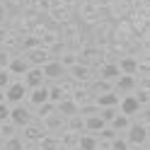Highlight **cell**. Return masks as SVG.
<instances>
[{"label": "cell", "instance_id": "obj_1", "mask_svg": "<svg viewBox=\"0 0 150 150\" xmlns=\"http://www.w3.org/2000/svg\"><path fill=\"white\" fill-rule=\"evenodd\" d=\"M126 140L136 150H150V124H131L126 131Z\"/></svg>", "mask_w": 150, "mask_h": 150}, {"label": "cell", "instance_id": "obj_2", "mask_svg": "<svg viewBox=\"0 0 150 150\" xmlns=\"http://www.w3.org/2000/svg\"><path fill=\"white\" fill-rule=\"evenodd\" d=\"M75 10V20H78L80 24H85V27H92L95 22H99V20H107V15H104V10H99V7H95L90 3V0H82V3H78L73 7Z\"/></svg>", "mask_w": 150, "mask_h": 150}, {"label": "cell", "instance_id": "obj_3", "mask_svg": "<svg viewBox=\"0 0 150 150\" xmlns=\"http://www.w3.org/2000/svg\"><path fill=\"white\" fill-rule=\"evenodd\" d=\"M78 63H85V65H90V68H97L99 63H104V56H102V51H99L97 44L85 41L78 49Z\"/></svg>", "mask_w": 150, "mask_h": 150}, {"label": "cell", "instance_id": "obj_4", "mask_svg": "<svg viewBox=\"0 0 150 150\" xmlns=\"http://www.w3.org/2000/svg\"><path fill=\"white\" fill-rule=\"evenodd\" d=\"M68 80L75 82V85H90L95 80V68H90L85 63H75L68 68Z\"/></svg>", "mask_w": 150, "mask_h": 150}, {"label": "cell", "instance_id": "obj_5", "mask_svg": "<svg viewBox=\"0 0 150 150\" xmlns=\"http://www.w3.org/2000/svg\"><path fill=\"white\" fill-rule=\"evenodd\" d=\"M10 121H12L17 128L32 124V121H36L34 109H32L29 104H24V102H22V104H15V107H10Z\"/></svg>", "mask_w": 150, "mask_h": 150}, {"label": "cell", "instance_id": "obj_6", "mask_svg": "<svg viewBox=\"0 0 150 150\" xmlns=\"http://www.w3.org/2000/svg\"><path fill=\"white\" fill-rule=\"evenodd\" d=\"M41 73H44V80H46V85H53V82H63L65 78H68V70L63 68V65L58 61H49V63H44L41 65Z\"/></svg>", "mask_w": 150, "mask_h": 150}, {"label": "cell", "instance_id": "obj_7", "mask_svg": "<svg viewBox=\"0 0 150 150\" xmlns=\"http://www.w3.org/2000/svg\"><path fill=\"white\" fill-rule=\"evenodd\" d=\"M131 12H133V7H131V3H128V0H111V3L107 5V10H104L107 20H111V22L126 20Z\"/></svg>", "mask_w": 150, "mask_h": 150}, {"label": "cell", "instance_id": "obj_8", "mask_svg": "<svg viewBox=\"0 0 150 150\" xmlns=\"http://www.w3.org/2000/svg\"><path fill=\"white\" fill-rule=\"evenodd\" d=\"M46 20H49L51 24H56V27H61L65 22L75 20V10L70 5H56V7H51V10L46 12Z\"/></svg>", "mask_w": 150, "mask_h": 150}, {"label": "cell", "instance_id": "obj_9", "mask_svg": "<svg viewBox=\"0 0 150 150\" xmlns=\"http://www.w3.org/2000/svg\"><path fill=\"white\" fill-rule=\"evenodd\" d=\"M24 97H27V87H24V82H22V80H12V82H10V87L5 90V102H7L10 107H15V104H22Z\"/></svg>", "mask_w": 150, "mask_h": 150}, {"label": "cell", "instance_id": "obj_10", "mask_svg": "<svg viewBox=\"0 0 150 150\" xmlns=\"http://www.w3.org/2000/svg\"><path fill=\"white\" fill-rule=\"evenodd\" d=\"M41 136H44V128H41L39 121H32V124L20 128V138L24 140V145H36L41 140Z\"/></svg>", "mask_w": 150, "mask_h": 150}, {"label": "cell", "instance_id": "obj_11", "mask_svg": "<svg viewBox=\"0 0 150 150\" xmlns=\"http://www.w3.org/2000/svg\"><path fill=\"white\" fill-rule=\"evenodd\" d=\"M49 102V85H39V87H32L27 90V97H24V104H29L32 109L41 107Z\"/></svg>", "mask_w": 150, "mask_h": 150}, {"label": "cell", "instance_id": "obj_12", "mask_svg": "<svg viewBox=\"0 0 150 150\" xmlns=\"http://www.w3.org/2000/svg\"><path fill=\"white\" fill-rule=\"evenodd\" d=\"M133 39V29H131V24L128 20H119L114 22V29H111V41H116V44H126Z\"/></svg>", "mask_w": 150, "mask_h": 150}, {"label": "cell", "instance_id": "obj_13", "mask_svg": "<svg viewBox=\"0 0 150 150\" xmlns=\"http://www.w3.org/2000/svg\"><path fill=\"white\" fill-rule=\"evenodd\" d=\"M39 124H41V128H44V133H51V136H58L61 131H65V119H63L61 114H56V111H53L51 116L41 119Z\"/></svg>", "mask_w": 150, "mask_h": 150}, {"label": "cell", "instance_id": "obj_14", "mask_svg": "<svg viewBox=\"0 0 150 150\" xmlns=\"http://www.w3.org/2000/svg\"><path fill=\"white\" fill-rule=\"evenodd\" d=\"M24 56H27V61H29V65H44V63L53 61V53L49 49H44V46H36V49L24 51Z\"/></svg>", "mask_w": 150, "mask_h": 150}, {"label": "cell", "instance_id": "obj_15", "mask_svg": "<svg viewBox=\"0 0 150 150\" xmlns=\"http://www.w3.org/2000/svg\"><path fill=\"white\" fill-rule=\"evenodd\" d=\"M136 75H119V78L114 80V92L119 97H124V95H131V92L136 90Z\"/></svg>", "mask_w": 150, "mask_h": 150}, {"label": "cell", "instance_id": "obj_16", "mask_svg": "<svg viewBox=\"0 0 150 150\" xmlns=\"http://www.w3.org/2000/svg\"><path fill=\"white\" fill-rule=\"evenodd\" d=\"M29 68H32V65H29V61H27V56L22 53V56H17V58H12V63L7 65V73L12 75V80H22L24 73Z\"/></svg>", "mask_w": 150, "mask_h": 150}, {"label": "cell", "instance_id": "obj_17", "mask_svg": "<svg viewBox=\"0 0 150 150\" xmlns=\"http://www.w3.org/2000/svg\"><path fill=\"white\" fill-rule=\"evenodd\" d=\"M22 82H24V87H27V90H32V87H39V85H46V80H44V73H41V65H32V68L24 73Z\"/></svg>", "mask_w": 150, "mask_h": 150}, {"label": "cell", "instance_id": "obj_18", "mask_svg": "<svg viewBox=\"0 0 150 150\" xmlns=\"http://www.w3.org/2000/svg\"><path fill=\"white\" fill-rule=\"evenodd\" d=\"M39 41H41V46H44V49L53 51L58 44H63V39H61V32H58V27H56V24H51L49 29H46V32L41 34V39H39Z\"/></svg>", "mask_w": 150, "mask_h": 150}, {"label": "cell", "instance_id": "obj_19", "mask_svg": "<svg viewBox=\"0 0 150 150\" xmlns=\"http://www.w3.org/2000/svg\"><path fill=\"white\" fill-rule=\"evenodd\" d=\"M119 75H121V70H119V65H116V63H99L97 68H95V78L109 80V82H114Z\"/></svg>", "mask_w": 150, "mask_h": 150}, {"label": "cell", "instance_id": "obj_20", "mask_svg": "<svg viewBox=\"0 0 150 150\" xmlns=\"http://www.w3.org/2000/svg\"><path fill=\"white\" fill-rule=\"evenodd\" d=\"M116 109L121 111V114H126V116H133L136 111L140 109V104L136 102V97H133V95H124V97L119 99V107H116Z\"/></svg>", "mask_w": 150, "mask_h": 150}, {"label": "cell", "instance_id": "obj_21", "mask_svg": "<svg viewBox=\"0 0 150 150\" xmlns=\"http://www.w3.org/2000/svg\"><path fill=\"white\" fill-rule=\"evenodd\" d=\"M131 124H133V121H131V116H126V114H121V111H119V114L111 119L107 126H109L111 131H116V133H126V131L131 128Z\"/></svg>", "mask_w": 150, "mask_h": 150}, {"label": "cell", "instance_id": "obj_22", "mask_svg": "<svg viewBox=\"0 0 150 150\" xmlns=\"http://www.w3.org/2000/svg\"><path fill=\"white\" fill-rule=\"evenodd\" d=\"M78 138H80V133L65 128V131H61V133H58V143H61L63 150H73V148H78Z\"/></svg>", "mask_w": 150, "mask_h": 150}, {"label": "cell", "instance_id": "obj_23", "mask_svg": "<svg viewBox=\"0 0 150 150\" xmlns=\"http://www.w3.org/2000/svg\"><path fill=\"white\" fill-rule=\"evenodd\" d=\"M56 114H61L63 119H70V116H78V104L70 99V97H65L63 102H58L56 104Z\"/></svg>", "mask_w": 150, "mask_h": 150}, {"label": "cell", "instance_id": "obj_24", "mask_svg": "<svg viewBox=\"0 0 150 150\" xmlns=\"http://www.w3.org/2000/svg\"><path fill=\"white\" fill-rule=\"evenodd\" d=\"M87 90H90L92 97H97V95H104V92H111V90H114V82L102 80V78H95V80L87 85Z\"/></svg>", "mask_w": 150, "mask_h": 150}, {"label": "cell", "instance_id": "obj_25", "mask_svg": "<svg viewBox=\"0 0 150 150\" xmlns=\"http://www.w3.org/2000/svg\"><path fill=\"white\" fill-rule=\"evenodd\" d=\"M92 99H95V104L99 107V109H104V107H119V95H116V92L114 90H111V92H104V95H97V97H92Z\"/></svg>", "mask_w": 150, "mask_h": 150}, {"label": "cell", "instance_id": "obj_26", "mask_svg": "<svg viewBox=\"0 0 150 150\" xmlns=\"http://www.w3.org/2000/svg\"><path fill=\"white\" fill-rule=\"evenodd\" d=\"M102 128H107V121L104 119H102L99 114H92V116H85V131H87V133H99V131Z\"/></svg>", "mask_w": 150, "mask_h": 150}, {"label": "cell", "instance_id": "obj_27", "mask_svg": "<svg viewBox=\"0 0 150 150\" xmlns=\"http://www.w3.org/2000/svg\"><path fill=\"white\" fill-rule=\"evenodd\" d=\"M97 136L95 133H87V131H82L80 138H78V150H97Z\"/></svg>", "mask_w": 150, "mask_h": 150}, {"label": "cell", "instance_id": "obj_28", "mask_svg": "<svg viewBox=\"0 0 150 150\" xmlns=\"http://www.w3.org/2000/svg\"><path fill=\"white\" fill-rule=\"evenodd\" d=\"M36 148L39 150H63L61 143H58V136H51V133H44L41 140L36 143Z\"/></svg>", "mask_w": 150, "mask_h": 150}, {"label": "cell", "instance_id": "obj_29", "mask_svg": "<svg viewBox=\"0 0 150 150\" xmlns=\"http://www.w3.org/2000/svg\"><path fill=\"white\" fill-rule=\"evenodd\" d=\"M136 63H138V61L133 58V56H121V58L116 61L121 75H133V73H136Z\"/></svg>", "mask_w": 150, "mask_h": 150}, {"label": "cell", "instance_id": "obj_30", "mask_svg": "<svg viewBox=\"0 0 150 150\" xmlns=\"http://www.w3.org/2000/svg\"><path fill=\"white\" fill-rule=\"evenodd\" d=\"M70 99L75 102V104H85V102H90V99H92V95H90L87 85H75V90H73Z\"/></svg>", "mask_w": 150, "mask_h": 150}, {"label": "cell", "instance_id": "obj_31", "mask_svg": "<svg viewBox=\"0 0 150 150\" xmlns=\"http://www.w3.org/2000/svg\"><path fill=\"white\" fill-rule=\"evenodd\" d=\"M56 61H58V63L63 65V68L68 70L70 65H75V63H78V51H73V49H65V51H63V53H61Z\"/></svg>", "mask_w": 150, "mask_h": 150}, {"label": "cell", "instance_id": "obj_32", "mask_svg": "<svg viewBox=\"0 0 150 150\" xmlns=\"http://www.w3.org/2000/svg\"><path fill=\"white\" fill-rule=\"evenodd\" d=\"M131 95L136 97V102L140 107H150V87H140V85H136V90L131 92Z\"/></svg>", "mask_w": 150, "mask_h": 150}, {"label": "cell", "instance_id": "obj_33", "mask_svg": "<svg viewBox=\"0 0 150 150\" xmlns=\"http://www.w3.org/2000/svg\"><path fill=\"white\" fill-rule=\"evenodd\" d=\"M17 133H20V128H17L12 121H3V124H0V140H7V138L17 136Z\"/></svg>", "mask_w": 150, "mask_h": 150}, {"label": "cell", "instance_id": "obj_34", "mask_svg": "<svg viewBox=\"0 0 150 150\" xmlns=\"http://www.w3.org/2000/svg\"><path fill=\"white\" fill-rule=\"evenodd\" d=\"M65 128L75 131V133H82V131H85V119H82L80 114H78V116H70V119H65Z\"/></svg>", "mask_w": 150, "mask_h": 150}, {"label": "cell", "instance_id": "obj_35", "mask_svg": "<svg viewBox=\"0 0 150 150\" xmlns=\"http://www.w3.org/2000/svg\"><path fill=\"white\" fill-rule=\"evenodd\" d=\"M78 114L85 119V116H92V114H99V107L95 104V99L85 102V104H78Z\"/></svg>", "mask_w": 150, "mask_h": 150}, {"label": "cell", "instance_id": "obj_36", "mask_svg": "<svg viewBox=\"0 0 150 150\" xmlns=\"http://www.w3.org/2000/svg\"><path fill=\"white\" fill-rule=\"evenodd\" d=\"M27 145H24V140L20 138V133L17 136H12V138H7V140H3V150H24Z\"/></svg>", "mask_w": 150, "mask_h": 150}, {"label": "cell", "instance_id": "obj_37", "mask_svg": "<svg viewBox=\"0 0 150 150\" xmlns=\"http://www.w3.org/2000/svg\"><path fill=\"white\" fill-rule=\"evenodd\" d=\"M63 99H65V95H63V90H61L58 82L49 85V102L51 104H58V102H63Z\"/></svg>", "mask_w": 150, "mask_h": 150}, {"label": "cell", "instance_id": "obj_38", "mask_svg": "<svg viewBox=\"0 0 150 150\" xmlns=\"http://www.w3.org/2000/svg\"><path fill=\"white\" fill-rule=\"evenodd\" d=\"M53 111H56V104L46 102V104H41V107H36V109H34V116H36V121H41V119H46V116H51Z\"/></svg>", "mask_w": 150, "mask_h": 150}, {"label": "cell", "instance_id": "obj_39", "mask_svg": "<svg viewBox=\"0 0 150 150\" xmlns=\"http://www.w3.org/2000/svg\"><path fill=\"white\" fill-rule=\"evenodd\" d=\"M109 150H131V145H128L126 136H124V133H119L114 140H109Z\"/></svg>", "mask_w": 150, "mask_h": 150}, {"label": "cell", "instance_id": "obj_40", "mask_svg": "<svg viewBox=\"0 0 150 150\" xmlns=\"http://www.w3.org/2000/svg\"><path fill=\"white\" fill-rule=\"evenodd\" d=\"M12 58H17V56L7 49V46H0V70L3 68H7V65L12 63Z\"/></svg>", "mask_w": 150, "mask_h": 150}, {"label": "cell", "instance_id": "obj_41", "mask_svg": "<svg viewBox=\"0 0 150 150\" xmlns=\"http://www.w3.org/2000/svg\"><path fill=\"white\" fill-rule=\"evenodd\" d=\"M10 15H12V7L7 5V0H0V27H7Z\"/></svg>", "mask_w": 150, "mask_h": 150}, {"label": "cell", "instance_id": "obj_42", "mask_svg": "<svg viewBox=\"0 0 150 150\" xmlns=\"http://www.w3.org/2000/svg\"><path fill=\"white\" fill-rule=\"evenodd\" d=\"M116 136H119L116 131H111V128L107 126V128H102L99 133H97V140H102V143H109V140H114Z\"/></svg>", "mask_w": 150, "mask_h": 150}, {"label": "cell", "instance_id": "obj_43", "mask_svg": "<svg viewBox=\"0 0 150 150\" xmlns=\"http://www.w3.org/2000/svg\"><path fill=\"white\" fill-rule=\"evenodd\" d=\"M116 114H119V109H116V107H104V109H99V116H102V119H104V121H107V124H109V121H111V119H114Z\"/></svg>", "mask_w": 150, "mask_h": 150}, {"label": "cell", "instance_id": "obj_44", "mask_svg": "<svg viewBox=\"0 0 150 150\" xmlns=\"http://www.w3.org/2000/svg\"><path fill=\"white\" fill-rule=\"evenodd\" d=\"M10 82H12V75L7 73V68H3V70H0V90H7Z\"/></svg>", "mask_w": 150, "mask_h": 150}, {"label": "cell", "instance_id": "obj_45", "mask_svg": "<svg viewBox=\"0 0 150 150\" xmlns=\"http://www.w3.org/2000/svg\"><path fill=\"white\" fill-rule=\"evenodd\" d=\"M3 121H10V104L7 102H0V124Z\"/></svg>", "mask_w": 150, "mask_h": 150}, {"label": "cell", "instance_id": "obj_46", "mask_svg": "<svg viewBox=\"0 0 150 150\" xmlns=\"http://www.w3.org/2000/svg\"><path fill=\"white\" fill-rule=\"evenodd\" d=\"M7 5H10L12 10H20V7L24 5V0H7Z\"/></svg>", "mask_w": 150, "mask_h": 150}, {"label": "cell", "instance_id": "obj_47", "mask_svg": "<svg viewBox=\"0 0 150 150\" xmlns=\"http://www.w3.org/2000/svg\"><path fill=\"white\" fill-rule=\"evenodd\" d=\"M5 36H7V27H0V46L5 44Z\"/></svg>", "mask_w": 150, "mask_h": 150}, {"label": "cell", "instance_id": "obj_48", "mask_svg": "<svg viewBox=\"0 0 150 150\" xmlns=\"http://www.w3.org/2000/svg\"><path fill=\"white\" fill-rule=\"evenodd\" d=\"M24 150H39V148H36V145H27Z\"/></svg>", "mask_w": 150, "mask_h": 150}, {"label": "cell", "instance_id": "obj_49", "mask_svg": "<svg viewBox=\"0 0 150 150\" xmlns=\"http://www.w3.org/2000/svg\"><path fill=\"white\" fill-rule=\"evenodd\" d=\"M131 150H136V148H131Z\"/></svg>", "mask_w": 150, "mask_h": 150}, {"label": "cell", "instance_id": "obj_50", "mask_svg": "<svg viewBox=\"0 0 150 150\" xmlns=\"http://www.w3.org/2000/svg\"><path fill=\"white\" fill-rule=\"evenodd\" d=\"M97 150H99V148H97Z\"/></svg>", "mask_w": 150, "mask_h": 150}]
</instances>
